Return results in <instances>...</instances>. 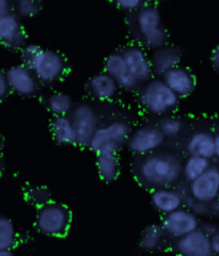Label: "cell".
Returning a JSON list of instances; mask_svg holds the SVG:
<instances>
[{"mask_svg": "<svg viewBox=\"0 0 219 256\" xmlns=\"http://www.w3.org/2000/svg\"><path fill=\"white\" fill-rule=\"evenodd\" d=\"M183 175L182 159L169 150L142 156L136 168V178L143 186L154 189L171 188Z\"/></svg>", "mask_w": 219, "mask_h": 256, "instance_id": "obj_1", "label": "cell"}, {"mask_svg": "<svg viewBox=\"0 0 219 256\" xmlns=\"http://www.w3.org/2000/svg\"><path fill=\"white\" fill-rule=\"evenodd\" d=\"M138 102L149 114L166 116L177 108L180 98L170 89L163 78L155 77L141 88Z\"/></svg>", "mask_w": 219, "mask_h": 256, "instance_id": "obj_2", "label": "cell"}, {"mask_svg": "<svg viewBox=\"0 0 219 256\" xmlns=\"http://www.w3.org/2000/svg\"><path fill=\"white\" fill-rule=\"evenodd\" d=\"M135 26L144 46L156 50L167 45L168 32L163 24L161 13L157 6L145 2L141 9L137 11Z\"/></svg>", "mask_w": 219, "mask_h": 256, "instance_id": "obj_3", "label": "cell"}, {"mask_svg": "<svg viewBox=\"0 0 219 256\" xmlns=\"http://www.w3.org/2000/svg\"><path fill=\"white\" fill-rule=\"evenodd\" d=\"M71 223L72 212L67 205L51 201L38 208L35 224L39 233L52 237L66 236Z\"/></svg>", "mask_w": 219, "mask_h": 256, "instance_id": "obj_4", "label": "cell"}, {"mask_svg": "<svg viewBox=\"0 0 219 256\" xmlns=\"http://www.w3.org/2000/svg\"><path fill=\"white\" fill-rule=\"evenodd\" d=\"M132 127L123 120L113 121L106 126L99 127L89 144L93 153H118L132 134Z\"/></svg>", "mask_w": 219, "mask_h": 256, "instance_id": "obj_5", "label": "cell"}, {"mask_svg": "<svg viewBox=\"0 0 219 256\" xmlns=\"http://www.w3.org/2000/svg\"><path fill=\"white\" fill-rule=\"evenodd\" d=\"M31 70L41 82L54 84L67 74L69 63L61 52L42 48L32 64Z\"/></svg>", "mask_w": 219, "mask_h": 256, "instance_id": "obj_6", "label": "cell"}, {"mask_svg": "<svg viewBox=\"0 0 219 256\" xmlns=\"http://www.w3.org/2000/svg\"><path fill=\"white\" fill-rule=\"evenodd\" d=\"M71 120L74 125L77 144L80 148H89L93 136L99 130V118L92 105L89 102H79L71 111Z\"/></svg>", "mask_w": 219, "mask_h": 256, "instance_id": "obj_7", "label": "cell"}, {"mask_svg": "<svg viewBox=\"0 0 219 256\" xmlns=\"http://www.w3.org/2000/svg\"><path fill=\"white\" fill-rule=\"evenodd\" d=\"M165 140V134L157 124H148L137 128L132 132L126 146L132 153L144 156L154 153L163 146Z\"/></svg>", "mask_w": 219, "mask_h": 256, "instance_id": "obj_8", "label": "cell"}, {"mask_svg": "<svg viewBox=\"0 0 219 256\" xmlns=\"http://www.w3.org/2000/svg\"><path fill=\"white\" fill-rule=\"evenodd\" d=\"M165 234L180 239L189 235L192 232L200 228V220L187 208H181L171 214H166L160 221Z\"/></svg>", "mask_w": 219, "mask_h": 256, "instance_id": "obj_9", "label": "cell"}, {"mask_svg": "<svg viewBox=\"0 0 219 256\" xmlns=\"http://www.w3.org/2000/svg\"><path fill=\"white\" fill-rule=\"evenodd\" d=\"M11 90L23 98H29L38 91V78L34 70L25 64H15L5 70Z\"/></svg>", "mask_w": 219, "mask_h": 256, "instance_id": "obj_10", "label": "cell"}, {"mask_svg": "<svg viewBox=\"0 0 219 256\" xmlns=\"http://www.w3.org/2000/svg\"><path fill=\"white\" fill-rule=\"evenodd\" d=\"M127 66L138 82H145L152 79L153 70L151 59L139 45H127L121 50Z\"/></svg>", "mask_w": 219, "mask_h": 256, "instance_id": "obj_11", "label": "cell"}, {"mask_svg": "<svg viewBox=\"0 0 219 256\" xmlns=\"http://www.w3.org/2000/svg\"><path fill=\"white\" fill-rule=\"evenodd\" d=\"M104 72L115 80L121 89L133 91L139 86V82L129 70L121 50L113 52L107 56L104 62Z\"/></svg>", "mask_w": 219, "mask_h": 256, "instance_id": "obj_12", "label": "cell"}, {"mask_svg": "<svg viewBox=\"0 0 219 256\" xmlns=\"http://www.w3.org/2000/svg\"><path fill=\"white\" fill-rule=\"evenodd\" d=\"M189 194L199 202L212 203L219 198V168L210 166L199 178L189 184Z\"/></svg>", "mask_w": 219, "mask_h": 256, "instance_id": "obj_13", "label": "cell"}, {"mask_svg": "<svg viewBox=\"0 0 219 256\" xmlns=\"http://www.w3.org/2000/svg\"><path fill=\"white\" fill-rule=\"evenodd\" d=\"M0 41L10 50H18L26 45V32L14 12L0 18Z\"/></svg>", "mask_w": 219, "mask_h": 256, "instance_id": "obj_14", "label": "cell"}, {"mask_svg": "<svg viewBox=\"0 0 219 256\" xmlns=\"http://www.w3.org/2000/svg\"><path fill=\"white\" fill-rule=\"evenodd\" d=\"M175 251L180 256H215L210 246V237L201 228L177 239Z\"/></svg>", "mask_w": 219, "mask_h": 256, "instance_id": "obj_15", "label": "cell"}, {"mask_svg": "<svg viewBox=\"0 0 219 256\" xmlns=\"http://www.w3.org/2000/svg\"><path fill=\"white\" fill-rule=\"evenodd\" d=\"M150 59L153 75L156 78H163L169 70L181 66L182 52L178 47L167 44L154 50Z\"/></svg>", "mask_w": 219, "mask_h": 256, "instance_id": "obj_16", "label": "cell"}, {"mask_svg": "<svg viewBox=\"0 0 219 256\" xmlns=\"http://www.w3.org/2000/svg\"><path fill=\"white\" fill-rule=\"evenodd\" d=\"M163 80L178 98H187L196 89V78L191 70L178 66L163 76Z\"/></svg>", "mask_w": 219, "mask_h": 256, "instance_id": "obj_17", "label": "cell"}, {"mask_svg": "<svg viewBox=\"0 0 219 256\" xmlns=\"http://www.w3.org/2000/svg\"><path fill=\"white\" fill-rule=\"evenodd\" d=\"M150 198L153 207L164 216L181 210L184 206L183 194L172 188L154 189L151 191Z\"/></svg>", "mask_w": 219, "mask_h": 256, "instance_id": "obj_18", "label": "cell"}, {"mask_svg": "<svg viewBox=\"0 0 219 256\" xmlns=\"http://www.w3.org/2000/svg\"><path fill=\"white\" fill-rule=\"evenodd\" d=\"M186 150L190 156L212 159L216 156L215 136L204 130L193 132L186 143Z\"/></svg>", "mask_w": 219, "mask_h": 256, "instance_id": "obj_19", "label": "cell"}, {"mask_svg": "<svg viewBox=\"0 0 219 256\" xmlns=\"http://www.w3.org/2000/svg\"><path fill=\"white\" fill-rule=\"evenodd\" d=\"M88 92L100 100H111L118 93L119 86L105 72L93 75L87 84Z\"/></svg>", "mask_w": 219, "mask_h": 256, "instance_id": "obj_20", "label": "cell"}, {"mask_svg": "<svg viewBox=\"0 0 219 256\" xmlns=\"http://www.w3.org/2000/svg\"><path fill=\"white\" fill-rule=\"evenodd\" d=\"M54 140L61 146H76L77 136L70 116H55L51 122Z\"/></svg>", "mask_w": 219, "mask_h": 256, "instance_id": "obj_21", "label": "cell"}, {"mask_svg": "<svg viewBox=\"0 0 219 256\" xmlns=\"http://www.w3.org/2000/svg\"><path fill=\"white\" fill-rule=\"evenodd\" d=\"M96 169L105 182H113L120 174V160L117 153H101L96 155Z\"/></svg>", "mask_w": 219, "mask_h": 256, "instance_id": "obj_22", "label": "cell"}, {"mask_svg": "<svg viewBox=\"0 0 219 256\" xmlns=\"http://www.w3.org/2000/svg\"><path fill=\"white\" fill-rule=\"evenodd\" d=\"M165 230L159 224H150L144 228L139 239V248L144 251H155L160 246L165 237Z\"/></svg>", "mask_w": 219, "mask_h": 256, "instance_id": "obj_23", "label": "cell"}, {"mask_svg": "<svg viewBox=\"0 0 219 256\" xmlns=\"http://www.w3.org/2000/svg\"><path fill=\"white\" fill-rule=\"evenodd\" d=\"M210 166H210L209 159L189 156L183 164V176L185 180L190 184L199 178L201 175H203Z\"/></svg>", "mask_w": 219, "mask_h": 256, "instance_id": "obj_24", "label": "cell"}, {"mask_svg": "<svg viewBox=\"0 0 219 256\" xmlns=\"http://www.w3.org/2000/svg\"><path fill=\"white\" fill-rule=\"evenodd\" d=\"M46 105L55 116H67L73 110L72 96L64 92H54L46 100Z\"/></svg>", "mask_w": 219, "mask_h": 256, "instance_id": "obj_25", "label": "cell"}, {"mask_svg": "<svg viewBox=\"0 0 219 256\" xmlns=\"http://www.w3.org/2000/svg\"><path fill=\"white\" fill-rule=\"evenodd\" d=\"M18 235L13 221L3 216L0 218V250H12L15 246Z\"/></svg>", "mask_w": 219, "mask_h": 256, "instance_id": "obj_26", "label": "cell"}, {"mask_svg": "<svg viewBox=\"0 0 219 256\" xmlns=\"http://www.w3.org/2000/svg\"><path fill=\"white\" fill-rule=\"evenodd\" d=\"M160 130L163 132L166 138L172 139L176 138L177 136H180L185 128V122L184 120L173 116H166L159 120L157 123Z\"/></svg>", "mask_w": 219, "mask_h": 256, "instance_id": "obj_27", "label": "cell"}, {"mask_svg": "<svg viewBox=\"0 0 219 256\" xmlns=\"http://www.w3.org/2000/svg\"><path fill=\"white\" fill-rule=\"evenodd\" d=\"M14 13L23 18H31L42 11L43 6L41 2L37 0H19L13 4Z\"/></svg>", "mask_w": 219, "mask_h": 256, "instance_id": "obj_28", "label": "cell"}, {"mask_svg": "<svg viewBox=\"0 0 219 256\" xmlns=\"http://www.w3.org/2000/svg\"><path fill=\"white\" fill-rule=\"evenodd\" d=\"M50 190L42 186L27 187L25 191V198L28 202L38 207L47 204L50 201Z\"/></svg>", "mask_w": 219, "mask_h": 256, "instance_id": "obj_29", "label": "cell"}, {"mask_svg": "<svg viewBox=\"0 0 219 256\" xmlns=\"http://www.w3.org/2000/svg\"><path fill=\"white\" fill-rule=\"evenodd\" d=\"M184 196V206L187 208L190 212H192L197 217H206V216L210 214L209 205L203 202H199L197 200H194L189 194H183Z\"/></svg>", "mask_w": 219, "mask_h": 256, "instance_id": "obj_30", "label": "cell"}, {"mask_svg": "<svg viewBox=\"0 0 219 256\" xmlns=\"http://www.w3.org/2000/svg\"><path fill=\"white\" fill-rule=\"evenodd\" d=\"M41 50H42V47H40L37 44H26L21 50L22 63L31 68L32 64H34L35 60L38 57V54Z\"/></svg>", "mask_w": 219, "mask_h": 256, "instance_id": "obj_31", "label": "cell"}, {"mask_svg": "<svg viewBox=\"0 0 219 256\" xmlns=\"http://www.w3.org/2000/svg\"><path fill=\"white\" fill-rule=\"evenodd\" d=\"M117 8L120 10L132 12V11H139L141 8L145 4V2H140V0H117L115 2Z\"/></svg>", "mask_w": 219, "mask_h": 256, "instance_id": "obj_32", "label": "cell"}, {"mask_svg": "<svg viewBox=\"0 0 219 256\" xmlns=\"http://www.w3.org/2000/svg\"><path fill=\"white\" fill-rule=\"evenodd\" d=\"M11 86L9 82H8V79L5 75V72H3L2 74H0V98L2 100H4L6 98L10 95L11 93Z\"/></svg>", "mask_w": 219, "mask_h": 256, "instance_id": "obj_33", "label": "cell"}, {"mask_svg": "<svg viewBox=\"0 0 219 256\" xmlns=\"http://www.w3.org/2000/svg\"><path fill=\"white\" fill-rule=\"evenodd\" d=\"M200 228L203 230L208 237H212V236L219 233V228L216 226L214 222H210V221L202 223L200 226Z\"/></svg>", "mask_w": 219, "mask_h": 256, "instance_id": "obj_34", "label": "cell"}, {"mask_svg": "<svg viewBox=\"0 0 219 256\" xmlns=\"http://www.w3.org/2000/svg\"><path fill=\"white\" fill-rule=\"evenodd\" d=\"M14 10V6L8 2V0H0V18H4L6 15H9Z\"/></svg>", "mask_w": 219, "mask_h": 256, "instance_id": "obj_35", "label": "cell"}, {"mask_svg": "<svg viewBox=\"0 0 219 256\" xmlns=\"http://www.w3.org/2000/svg\"><path fill=\"white\" fill-rule=\"evenodd\" d=\"M210 64L214 68V70L219 73V44L213 48L212 52H210Z\"/></svg>", "mask_w": 219, "mask_h": 256, "instance_id": "obj_36", "label": "cell"}, {"mask_svg": "<svg viewBox=\"0 0 219 256\" xmlns=\"http://www.w3.org/2000/svg\"><path fill=\"white\" fill-rule=\"evenodd\" d=\"M210 246H212L214 255L219 256V233L210 237Z\"/></svg>", "mask_w": 219, "mask_h": 256, "instance_id": "obj_37", "label": "cell"}, {"mask_svg": "<svg viewBox=\"0 0 219 256\" xmlns=\"http://www.w3.org/2000/svg\"><path fill=\"white\" fill-rule=\"evenodd\" d=\"M208 205H209L210 212L213 214H219V198H216L212 203H209Z\"/></svg>", "mask_w": 219, "mask_h": 256, "instance_id": "obj_38", "label": "cell"}, {"mask_svg": "<svg viewBox=\"0 0 219 256\" xmlns=\"http://www.w3.org/2000/svg\"><path fill=\"white\" fill-rule=\"evenodd\" d=\"M215 150H216V157L219 158V134H215Z\"/></svg>", "mask_w": 219, "mask_h": 256, "instance_id": "obj_39", "label": "cell"}, {"mask_svg": "<svg viewBox=\"0 0 219 256\" xmlns=\"http://www.w3.org/2000/svg\"><path fill=\"white\" fill-rule=\"evenodd\" d=\"M0 256H14L12 250H0Z\"/></svg>", "mask_w": 219, "mask_h": 256, "instance_id": "obj_40", "label": "cell"}]
</instances>
